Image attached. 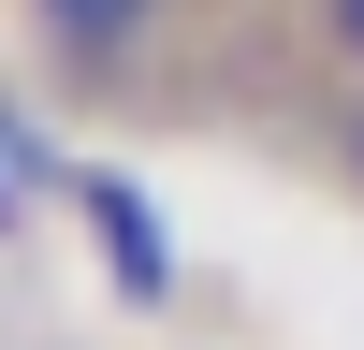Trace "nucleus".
I'll return each mask as SVG.
<instances>
[{
    "label": "nucleus",
    "instance_id": "nucleus-2",
    "mask_svg": "<svg viewBox=\"0 0 364 350\" xmlns=\"http://www.w3.org/2000/svg\"><path fill=\"white\" fill-rule=\"evenodd\" d=\"M73 204L102 219L117 292H132V307H161V292H175V248H161V219H146V190H132V175H73Z\"/></svg>",
    "mask_w": 364,
    "mask_h": 350
},
{
    "label": "nucleus",
    "instance_id": "nucleus-1",
    "mask_svg": "<svg viewBox=\"0 0 364 350\" xmlns=\"http://www.w3.org/2000/svg\"><path fill=\"white\" fill-rule=\"evenodd\" d=\"M175 15H190V0H15L29 58H44L73 102H117V88H132L146 58L175 44Z\"/></svg>",
    "mask_w": 364,
    "mask_h": 350
},
{
    "label": "nucleus",
    "instance_id": "nucleus-3",
    "mask_svg": "<svg viewBox=\"0 0 364 350\" xmlns=\"http://www.w3.org/2000/svg\"><path fill=\"white\" fill-rule=\"evenodd\" d=\"M291 29H306V58H336L364 88V0H291Z\"/></svg>",
    "mask_w": 364,
    "mask_h": 350
},
{
    "label": "nucleus",
    "instance_id": "nucleus-5",
    "mask_svg": "<svg viewBox=\"0 0 364 350\" xmlns=\"http://www.w3.org/2000/svg\"><path fill=\"white\" fill-rule=\"evenodd\" d=\"M15 219H29V204H15V175H0V233H15Z\"/></svg>",
    "mask_w": 364,
    "mask_h": 350
},
{
    "label": "nucleus",
    "instance_id": "nucleus-4",
    "mask_svg": "<svg viewBox=\"0 0 364 350\" xmlns=\"http://www.w3.org/2000/svg\"><path fill=\"white\" fill-rule=\"evenodd\" d=\"M336 175H350V190H364V88H350V102H336Z\"/></svg>",
    "mask_w": 364,
    "mask_h": 350
}]
</instances>
